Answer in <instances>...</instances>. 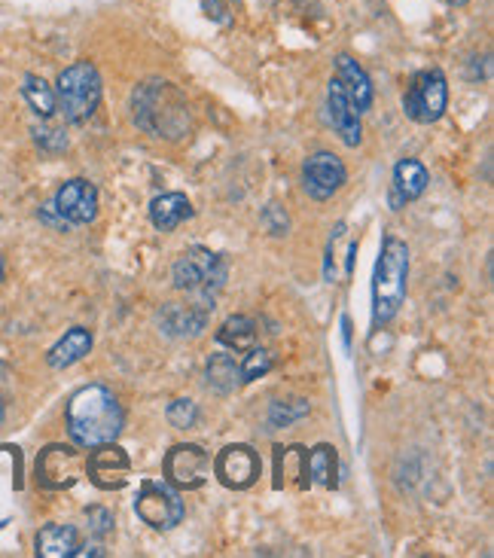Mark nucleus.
Segmentation results:
<instances>
[{
    "label": "nucleus",
    "mask_w": 494,
    "mask_h": 558,
    "mask_svg": "<svg viewBox=\"0 0 494 558\" xmlns=\"http://www.w3.org/2000/svg\"><path fill=\"white\" fill-rule=\"evenodd\" d=\"M122 430V409L113 391L104 385L80 388L68 403V433L74 446L95 449L104 443H116Z\"/></svg>",
    "instance_id": "1"
},
{
    "label": "nucleus",
    "mask_w": 494,
    "mask_h": 558,
    "mask_svg": "<svg viewBox=\"0 0 494 558\" xmlns=\"http://www.w3.org/2000/svg\"><path fill=\"white\" fill-rule=\"evenodd\" d=\"M132 116L138 126L165 141H177L190 132V104L174 83L147 80L132 92Z\"/></svg>",
    "instance_id": "2"
},
{
    "label": "nucleus",
    "mask_w": 494,
    "mask_h": 558,
    "mask_svg": "<svg viewBox=\"0 0 494 558\" xmlns=\"http://www.w3.org/2000/svg\"><path fill=\"white\" fill-rule=\"evenodd\" d=\"M406 281H409V247L397 235H385L382 254L376 263V281H373V321L376 327L388 324L406 299Z\"/></svg>",
    "instance_id": "3"
},
{
    "label": "nucleus",
    "mask_w": 494,
    "mask_h": 558,
    "mask_svg": "<svg viewBox=\"0 0 494 558\" xmlns=\"http://www.w3.org/2000/svg\"><path fill=\"white\" fill-rule=\"evenodd\" d=\"M55 101L65 113L68 122L80 126L86 122L101 101V74L92 61H77L68 71H61L58 77V89H55Z\"/></svg>",
    "instance_id": "4"
},
{
    "label": "nucleus",
    "mask_w": 494,
    "mask_h": 558,
    "mask_svg": "<svg viewBox=\"0 0 494 558\" xmlns=\"http://www.w3.org/2000/svg\"><path fill=\"white\" fill-rule=\"evenodd\" d=\"M174 287L183 293H199V296H214L229 275L226 257L214 254L208 247H190V251H183L180 260L174 263Z\"/></svg>",
    "instance_id": "5"
},
{
    "label": "nucleus",
    "mask_w": 494,
    "mask_h": 558,
    "mask_svg": "<svg viewBox=\"0 0 494 558\" xmlns=\"http://www.w3.org/2000/svg\"><path fill=\"white\" fill-rule=\"evenodd\" d=\"M446 104H449V83L443 71L437 68L418 71L403 92V110L412 122H418V126L437 122L446 113Z\"/></svg>",
    "instance_id": "6"
},
{
    "label": "nucleus",
    "mask_w": 494,
    "mask_h": 558,
    "mask_svg": "<svg viewBox=\"0 0 494 558\" xmlns=\"http://www.w3.org/2000/svg\"><path fill=\"white\" fill-rule=\"evenodd\" d=\"M135 513L144 525L156 531H168L183 522V501L171 482L162 479H144L135 498Z\"/></svg>",
    "instance_id": "7"
},
{
    "label": "nucleus",
    "mask_w": 494,
    "mask_h": 558,
    "mask_svg": "<svg viewBox=\"0 0 494 558\" xmlns=\"http://www.w3.org/2000/svg\"><path fill=\"white\" fill-rule=\"evenodd\" d=\"M86 473V455L74 446H46L37 458V482L49 491L74 488Z\"/></svg>",
    "instance_id": "8"
},
{
    "label": "nucleus",
    "mask_w": 494,
    "mask_h": 558,
    "mask_svg": "<svg viewBox=\"0 0 494 558\" xmlns=\"http://www.w3.org/2000/svg\"><path fill=\"white\" fill-rule=\"evenodd\" d=\"M193 302H168L159 312V327L171 339H196L214 315V296L190 293Z\"/></svg>",
    "instance_id": "9"
},
{
    "label": "nucleus",
    "mask_w": 494,
    "mask_h": 558,
    "mask_svg": "<svg viewBox=\"0 0 494 558\" xmlns=\"http://www.w3.org/2000/svg\"><path fill=\"white\" fill-rule=\"evenodd\" d=\"M345 180H348V171H345V162L336 153H327V150L312 153L302 165V186L315 202L333 199L345 186Z\"/></svg>",
    "instance_id": "10"
},
{
    "label": "nucleus",
    "mask_w": 494,
    "mask_h": 558,
    "mask_svg": "<svg viewBox=\"0 0 494 558\" xmlns=\"http://www.w3.org/2000/svg\"><path fill=\"white\" fill-rule=\"evenodd\" d=\"M211 476V458L202 446L180 443L165 455V479L174 488H202Z\"/></svg>",
    "instance_id": "11"
},
{
    "label": "nucleus",
    "mask_w": 494,
    "mask_h": 558,
    "mask_svg": "<svg viewBox=\"0 0 494 558\" xmlns=\"http://www.w3.org/2000/svg\"><path fill=\"white\" fill-rule=\"evenodd\" d=\"M214 476L232 488V491H244L251 488L257 479H260V455L244 446V443H235V446H226L217 458H214Z\"/></svg>",
    "instance_id": "12"
},
{
    "label": "nucleus",
    "mask_w": 494,
    "mask_h": 558,
    "mask_svg": "<svg viewBox=\"0 0 494 558\" xmlns=\"http://www.w3.org/2000/svg\"><path fill=\"white\" fill-rule=\"evenodd\" d=\"M86 473H89V479H92L95 488H101V491H119L122 485L129 482L132 461H129V455L122 452L116 443H104V446H95L92 455L86 458Z\"/></svg>",
    "instance_id": "13"
},
{
    "label": "nucleus",
    "mask_w": 494,
    "mask_h": 558,
    "mask_svg": "<svg viewBox=\"0 0 494 558\" xmlns=\"http://www.w3.org/2000/svg\"><path fill=\"white\" fill-rule=\"evenodd\" d=\"M52 208L61 214V220H65L68 226H86L98 217V190L83 177L68 180L55 193Z\"/></svg>",
    "instance_id": "14"
},
{
    "label": "nucleus",
    "mask_w": 494,
    "mask_h": 558,
    "mask_svg": "<svg viewBox=\"0 0 494 558\" xmlns=\"http://www.w3.org/2000/svg\"><path fill=\"white\" fill-rule=\"evenodd\" d=\"M327 113H330V122H333V129L339 132L342 144L357 147L360 138H363L360 110L351 104V98L345 95V89H342L339 80H330V86H327Z\"/></svg>",
    "instance_id": "15"
},
{
    "label": "nucleus",
    "mask_w": 494,
    "mask_h": 558,
    "mask_svg": "<svg viewBox=\"0 0 494 558\" xmlns=\"http://www.w3.org/2000/svg\"><path fill=\"white\" fill-rule=\"evenodd\" d=\"M336 80L342 83L345 95L351 98V104L360 113L373 107V80H369V74L357 65L351 55H339L336 58Z\"/></svg>",
    "instance_id": "16"
},
{
    "label": "nucleus",
    "mask_w": 494,
    "mask_h": 558,
    "mask_svg": "<svg viewBox=\"0 0 494 558\" xmlns=\"http://www.w3.org/2000/svg\"><path fill=\"white\" fill-rule=\"evenodd\" d=\"M302 446H278L275 449V488H308V464Z\"/></svg>",
    "instance_id": "17"
},
{
    "label": "nucleus",
    "mask_w": 494,
    "mask_h": 558,
    "mask_svg": "<svg viewBox=\"0 0 494 558\" xmlns=\"http://www.w3.org/2000/svg\"><path fill=\"white\" fill-rule=\"evenodd\" d=\"M89 351H92V333L83 330V327H71L65 336H61V339L49 348L46 363H49L52 369H68V366L80 363Z\"/></svg>",
    "instance_id": "18"
},
{
    "label": "nucleus",
    "mask_w": 494,
    "mask_h": 558,
    "mask_svg": "<svg viewBox=\"0 0 494 558\" xmlns=\"http://www.w3.org/2000/svg\"><path fill=\"white\" fill-rule=\"evenodd\" d=\"M430 183L427 168L418 159H403L394 168V205L400 202H415Z\"/></svg>",
    "instance_id": "19"
},
{
    "label": "nucleus",
    "mask_w": 494,
    "mask_h": 558,
    "mask_svg": "<svg viewBox=\"0 0 494 558\" xmlns=\"http://www.w3.org/2000/svg\"><path fill=\"white\" fill-rule=\"evenodd\" d=\"M80 549L74 525H46L37 531V555L43 558H71Z\"/></svg>",
    "instance_id": "20"
},
{
    "label": "nucleus",
    "mask_w": 494,
    "mask_h": 558,
    "mask_svg": "<svg viewBox=\"0 0 494 558\" xmlns=\"http://www.w3.org/2000/svg\"><path fill=\"white\" fill-rule=\"evenodd\" d=\"M193 217V205L187 196L180 193H165V196H156L153 205H150V220L159 232H171L177 229L183 220Z\"/></svg>",
    "instance_id": "21"
},
{
    "label": "nucleus",
    "mask_w": 494,
    "mask_h": 558,
    "mask_svg": "<svg viewBox=\"0 0 494 558\" xmlns=\"http://www.w3.org/2000/svg\"><path fill=\"white\" fill-rule=\"evenodd\" d=\"M208 388L217 394H232L241 385V369L232 354H211L208 369H205Z\"/></svg>",
    "instance_id": "22"
},
{
    "label": "nucleus",
    "mask_w": 494,
    "mask_h": 558,
    "mask_svg": "<svg viewBox=\"0 0 494 558\" xmlns=\"http://www.w3.org/2000/svg\"><path fill=\"white\" fill-rule=\"evenodd\" d=\"M217 342L232 348V351H247L257 345V324L247 315H232L223 321V327L217 330Z\"/></svg>",
    "instance_id": "23"
},
{
    "label": "nucleus",
    "mask_w": 494,
    "mask_h": 558,
    "mask_svg": "<svg viewBox=\"0 0 494 558\" xmlns=\"http://www.w3.org/2000/svg\"><path fill=\"white\" fill-rule=\"evenodd\" d=\"M305 464H308V479L324 485V488H336L339 479H336V467H339V458H336V449L321 443L315 446L312 452L305 455Z\"/></svg>",
    "instance_id": "24"
},
{
    "label": "nucleus",
    "mask_w": 494,
    "mask_h": 558,
    "mask_svg": "<svg viewBox=\"0 0 494 558\" xmlns=\"http://www.w3.org/2000/svg\"><path fill=\"white\" fill-rule=\"evenodd\" d=\"M22 95H25L28 107H31L40 119H49V116L58 110V101H55L52 86H49L43 77H37V74H28V77H25V83H22Z\"/></svg>",
    "instance_id": "25"
},
{
    "label": "nucleus",
    "mask_w": 494,
    "mask_h": 558,
    "mask_svg": "<svg viewBox=\"0 0 494 558\" xmlns=\"http://www.w3.org/2000/svg\"><path fill=\"white\" fill-rule=\"evenodd\" d=\"M308 400H275L269 406V430H278V427H290L293 421L305 418L308 415Z\"/></svg>",
    "instance_id": "26"
},
{
    "label": "nucleus",
    "mask_w": 494,
    "mask_h": 558,
    "mask_svg": "<svg viewBox=\"0 0 494 558\" xmlns=\"http://www.w3.org/2000/svg\"><path fill=\"white\" fill-rule=\"evenodd\" d=\"M275 366V357H272V351H266V348H247V357H244V363H238V369H241V382H257V379H263L266 372Z\"/></svg>",
    "instance_id": "27"
},
{
    "label": "nucleus",
    "mask_w": 494,
    "mask_h": 558,
    "mask_svg": "<svg viewBox=\"0 0 494 558\" xmlns=\"http://www.w3.org/2000/svg\"><path fill=\"white\" fill-rule=\"evenodd\" d=\"M165 418H168V424L177 427V430H190V427H196V421H199V406H196L193 400H187V397H180V400H174V403L168 406Z\"/></svg>",
    "instance_id": "28"
},
{
    "label": "nucleus",
    "mask_w": 494,
    "mask_h": 558,
    "mask_svg": "<svg viewBox=\"0 0 494 558\" xmlns=\"http://www.w3.org/2000/svg\"><path fill=\"white\" fill-rule=\"evenodd\" d=\"M34 141H37V144H40L46 153H58V150H65V147H68L65 132H58V129H46V126L34 129Z\"/></svg>",
    "instance_id": "29"
},
{
    "label": "nucleus",
    "mask_w": 494,
    "mask_h": 558,
    "mask_svg": "<svg viewBox=\"0 0 494 558\" xmlns=\"http://www.w3.org/2000/svg\"><path fill=\"white\" fill-rule=\"evenodd\" d=\"M86 519H89V531L98 534V537H104V534L113 531V513L104 510V507H89L86 510Z\"/></svg>",
    "instance_id": "30"
},
{
    "label": "nucleus",
    "mask_w": 494,
    "mask_h": 558,
    "mask_svg": "<svg viewBox=\"0 0 494 558\" xmlns=\"http://www.w3.org/2000/svg\"><path fill=\"white\" fill-rule=\"evenodd\" d=\"M260 220H263V226H266L272 235H284L287 226H290V220H287V214H284L281 205H266V211H263Z\"/></svg>",
    "instance_id": "31"
},
{
    "label": "nucleus",
    "mask_w": 494,
    "mask_h": 558,
    "mask_svg": "<svg viewBox=\"0 0 494 558\" xmlns=\"http://www.w3.org/2000/svg\"><path fill=\"white\" fill-rule=\"evenodd\" d=\"M202 13H205L211 22H217V25H229V22H232V16H229V10H226L223 0H202Z\"/></svg>",
    "instance_id": "32"
},
{
    "label": "nucleus",
    "mask_w": 494,
    "mask_h": 558,
    "mask_svg": "<svg viewBox=\"0 0 494 558\" xmlns=\"http://www.w3.org/2000/svg\"><path fill=\"white\" fill-rule=\"evenodd\" d=\"M342 339H345V345H351V321L348 318H342Z\"/></svg>",
    "instance_id": "33"
},
{
    "label": "nucleus",
    "mask_w": 494,
    "mask_h": 558,
    "mask_svg": "<svg viewBox=\"0 0 494 558\" xmlns=\"http://www.w3.org/2000/svg\"><path fill=\"white\" fill-rule=\"evenodd\" d=\"M77 555H104L101 546H86V549H77Z\"/></svg>",
    "instance_id": "34"
},
{
    "label": "nucleus",
    "mask_w": 494,
    "mask_h": 558,
    "mask_svg": "<svg viewBox=\"0 0 494 558\" xmlns=\"http://www.w3.org/2000/svg\"><path fill=\"white\" fill-rule=\"evenodd\" d=\"M4 275H7V266H4V257H0V281H4Z\"/></svg>",
    "instance_id": "35"
},
{
    "label": "nucleus",
    "mask_w": 494,
    "mask_h": 558,
    "mask_svg": "<svg viewBox=\"0 0 494 558\" xmlns=\"http://www.w3.org/2000/svg\"><path fill=\"white\" fill-rule=\"evenodd\" d=\"M449 4H455V7H464V4H467V0H449Z\"/></svg>",
    "instance_id": "36"
}]
</instances>
